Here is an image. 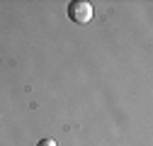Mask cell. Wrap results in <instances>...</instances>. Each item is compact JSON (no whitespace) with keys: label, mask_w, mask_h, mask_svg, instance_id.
I'll list each match as a JSON object with an SVG mask.
<instances>
[{"label":"cell","mask_w":153,"mask_h":146,"mask_svg":"<svg viewBox=\"0 0 153 146\" xmlns=\"http://www.w3.org/2000/svg\"><path fill=\"white\" fill-rule=\"evenodd\" d=\"M68 17L75 25H88L92 20V5L88 3V0H73V3L68 5Z\"/></svg>","instance_id":"1"},{"label":"cell","mask_w":153,"mask_h":146,"mask_svg":"<svg viewBox=\"0 0 153 146\" xmlns=\"http://www.w3.org/2000/svg\"><path fill=\"white\" fill-rule=\"evenodd\" d=\"M36 146H56V141H53V139H42Z\"/></svg>","instance_id":"2"}]
</instances>
